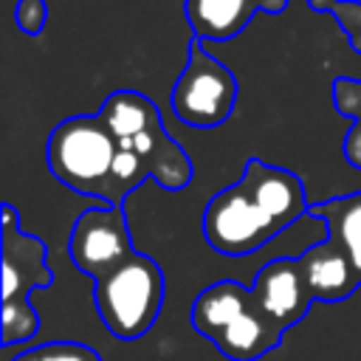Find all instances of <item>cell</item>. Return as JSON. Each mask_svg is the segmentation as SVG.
Wrapping results in <instances>:
<instances>
[{
  "label": "cell",
  "mask_w": 361,
  "mask_h": 361,
  "mask_svg": "<svg viewBox=\"0 0 361 361\" xmlns=\"http://www.w3.org/2000/svg\"><path fill=\"white\" fill-rule=\"evenodd\" d=\"M307 214L310 203L296 172L248 158L240 180L206 203L203 237L217 254L245 257Z\"/></svg>",
  "instance_id": "1"
},
{
  "label": "cell",
  "mask_w": 361,
  "mask_h": 361,
  "mask_svg": "<svg viewBox=\"0 0 361 361\" xmlns=\"http://www.w3.org/2000/svg\"><path fill=\"white\" fill-rule=\"evenodd\" d=\"M192 327L228 361H257L276 350L285 330L257 305L251 288L220 279L192 302Z\"/></svg>",
  "instance_id": "2"
},
{
  "label": "cell",
  "mask_w": 361,
  "mask_h": 361,
  "mask_svg": "<svg viewBox=\"0 0 361 361\" xmlns=\"http://www.w3.org/2000/svg\"><path fill=\"white\" fill-rule=\"evenodd\" d=\"M48 245L20 228L17 209L3 203V347L23 344L37 336L39 316L28 305L31 290L48 288Z\"/></svg>",
  "instance_id": "3"
},
{
  "label": "cell",
  "mask_w": 361,
  "mask_h": 361,
  "mask_svg": "<svg viewBox=\"0 0 361 361\" xmlns=\"http://www.w3.org/2000/svg\"><path fill=\"white\" fill-rule=\"evenodd\" d=\"M45 155L48 169L59 183L107 206L118 141L99 116H68L59 121L48 135Z\"/></svg>",
  "instance_id": "4"
},
{
  "label": "cell",
  "mask_w": 361,
  "mask_h": 361,
  "mask_svg": "<svg viewBox=\"0 0 361 361\" xmlns=\"http://www.w3.org/2000/svg\"><path fill=\"white\" fill-rule=\"evenodd\" d=\"M93 299L102 324L121 341H135L155 324L164 307V271L141 251H133L104 276L93 279Z\"/></svg>",
  "instance_id": "5"
},
{
  "label": "cell",
  "mask_w": 361,
  "mask_h": 361,
  "mask_svg": "<svg viewBox=\"0 0 361 361\" xmlns=\"http://www.w3.org/2000/svg\"><path fill=\"white\" fill-rule=\"evenodd\" d=\"M172 113L189 127H217L223 124L237 104V79L234 73L214 59L203 39H192L189 59L172 87Z\"/></svg>",
  "instance_id": "6"
},
{
  "label": "cell",
  "mask_w": 361,
  "mask_h": 361,
  "mask_svg": "<svg viewBox=\"0 0 361 361\" xmlns=\"http://www.w3.org/2000/svg\"><path fill=\"white\" fill-rule=\"evenodd\" d=\"M71 259L90 279L104 276L124 262L135 248L130 240L124 206H93L85 209L71 228Z\"/></svg>",
  "instance_id": "7"
},
{
  "label": "cell",
  "mask_w": 361,
  "mask_h": 361,
  "mask_svg": "<svg viewBox=\"0 0 361 361\" xmlns=\"http://www.w3.org/2000/svg\"><path fill=\"white\" fill-rule=\"evenodd\" d=\"M251 293H254L257 305L282 330L299 324L307 316L310 305L316 302L310 288H307V279H305L299 259H290V257H279V259L265 262L251 282Z\"/></svg>",
  "instance_id": "8"
},
{
  "label": "cell",
  "mask_w": 361,
  "mask_h": 361,
  "mask_svg": "<svg viewBox=\"0 0 361 361\" xmlns=\"http://www.w3.org/2000/svg\"><path fill=\"white\" fill-rule=\"evenodd\" d=\"M296 259L305 271L307 288L316 302H341V299L353 296L355 288L361 285V276H358L350 254L330 234H327V240H319L310 248H305Z\"/></svg>",
  "instance_id": "9"
},
{
  "label": "cell",
  "mask_w": 361,
  "mask_h": 361,
  "mask_svg": "<svg viewBox=\"0 0 361 361\" xmlns=\"http://www.w3.org/2000/svg\"><path fill=\"white\" fill-rule=\"evenodd\" d=\"M288 0H183L186 20L197 39L220 42L237 37L257 11L279 14Z\"/></svg>",
  "instance_id": "10"
},
{
  "label": "cell",
  "mask_w": 361,
  "mask_h": 361,
  "mask_svg": "<svg viewBox=\"0 0 361 361\" xmlns=\"http://www.w3.org/2000/svg\"><path fill=\"white\" fill-rule=\"evenodd\" d=\"M121 149H130L135 152L152 172V178L158 180V186L169 189V192H178V189H186L189 180H192V161L186 155V149L166 133L164 124L130 138V141H121L118 144Z\"/></svg>",
  "instance_id": "11"
},
{
  "label": "cell",
  "mask_w": 361,
  "mask_h": 361,
  "mask_svg": "<svg viewBox=\"0 0 361 361\" xmlns=\"http://www.w3.org/2000/svg\"><path fill=\"white\" fill-rule=\"evenodd\" d=\"M96 116L107 124V130L116 135L118 144L130 141V138H135V135H141V133H147V130H152L158 124H164L155 102L147 99L138 90H113L102 102Z\"/></svg>",
  "instance_id": "12"
},
{
  "label": "cell",
  "mask_w": 361,
  "mask_h": 361,
  "mask_svg": "<svg viewBox=\"0 0 361 361\" xmlns=\"http://www.w3.org/2000/svg\"><path fill=\"white\" fill-rule=\"evenodd\" d=\"M310 214L327 223V234L341 243L361 276V195L336 197L319 206H310Z\"/></svg>",
  "instance_id": "13"
},
{
  "label": "cell",
  "mask_w": 361,
  "mask_h": 361,
  "mask_svg": "<svg viewBox=\"0 0 361 361\" xmlns=\"http://www.w3.org/2000/svg\"><path fill=\"white\" fill-rule=\"evenodd\" d=\"M14 361H102V355L79 341H48L20 353Z\"/></svg>",
  "instance_id": "14"
},
{
  "label": "cell",
  "mask_w": 361,
  "mask_h": 361,
  "mask_svg": "<svg viewBox=\"0 0 361 361\" xmlns=\"http://www.w3.org/2000/svg\"><path fill=\"white\" fill-rule=\"evenodd\" d=\"M14 23L23 34L37 37L48 23V3L45 0H17L14 6Z\"/></svg>",
  "instance_id": "15"
},
{
  "label": "cell",
  "mask_w": 361,
  "mask_h": 361,
  "mask_svg": "<svg viewBox=\"0 0 361 361\" xmlns=\"http://www.w3.org/2000/svg\"><path fill=\"white\" fill-rule=\"evenodd\" d=\"M333 104L338 107V113L361 121V79H350L341 76L333 82Z\"/></svg>",
  "instance_id": "16"
},
{
  "label": "cell",
  "mask_w": 361,
  "mask_h": 361,
  "mask_svg": "<svg viewBox=\"0 0 361 361\" xmlns=\"http://www.w3.org/2000/svg\"><path fill=\"white\" fill-rule=\"evenodd\" d=\"M344 155L353 166H361V121L353 124V130L347 133V141H344Z\"/></svg>",
  "instance_id": "17"
},
{
  "label": "cell",
  "mask_w": 361,
  "mask_h": 361,
  "mask_svg": "<svg viewBox=\"0 0 361 361\" xmlns=\"http://www.w3.org/2000/svg\"><path fill=\"white\" fill-rule=\"evenodd\" d=\"M338 3H341V0H307L310 8H316V11H333V14H336Z\"/></svg>",
  "instance_id": "18"
}]
</instances>
